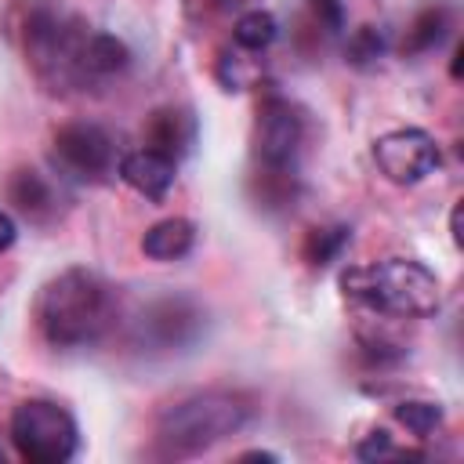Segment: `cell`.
<instances>
[{
    "label": "cell",
    "mask_w": 464,
    "mask_h": 464,
    "mask_svg": "<svg viewBox=\"0 0 464 464\" xmlns=\"http://www.w3.org/2000/svg\"><path fill=\"white\" fill-rule=\"evenodd\" d=\"M116 319L112 286L87 268H65L40 286L36 326L54 348L94 344Z\"/></svg>",
    "instance_id": "obj_1"
},
{
    "label": "cell",
    "mask_w": 464,
    "mask_h": 464,
    "mask_svg": "<svg viewBox=\"0 0 464 464\" xmlns=\"http://www.w3.org/2000/svg\"><path fill=\"white\" fill-rule=\"evenodd\" d=\"M341 290L352 304L370 308L377 315H395V319H424V315H435L442 304L435 272L406 257L352 265L341 272Z\"/></svg>",
    "instance_id": "obj_2"
},
{
    "label": "cell",
    "mask_w": 464,
    "mask_h": 464,
    "mask_svg": "<svg viewBox=\"0 0 464 464\" xmlns=\"http://www.w3.org/2000/svg\"><path fill=\"white\" fill-rule=\"evenodd\" d=\"M250 420V402L236 392H196L163 410L156 424V442L167 457H196L225 442Z\"/></svg>",
    "instance_id": "obj_3"
},
{
    "label": "cell",
    "mask_w": 464,
    "mask_h": 464,
    "mask_svg": "<svg viewBox=\"0 0 464 464\" xmlns=\"http://www.w3.org/2000/svg\"><path fill=\"white\" fill-rule=\"evenodd\" d=\"M11 442L29 464H62L76 453L80 431L65 406L47 399H25L11 413Z\"/></svg>",
    "instance_id": "obj_4"
},
{
    "label": "cell",
    "mask_w": 464,
    "mask_h": 464,
    "mask_svg": "<svg viewBox=\"0 0 464 464\" xmlns=\"http://www.w3.org/2000/svg\"><path fill=\"white\" fill-rule=\"evenodd\" d=\"M301 138H304L301 112L286 98L268 94L261 102L257 123H254V156L265 167V174H286V170H294Z\"/></svg>",
    "instance_id": "obj_5"
},
{
    "label": "cell",
    "mask_w": 464,
    "mask_h": 464,
    "mask_svg": "<svg viewBox=\"0 0 464 464\" xmlns=\"http://www.w3.org/2000/svg\"><path fill=\"white\" fill-rule=\"evenodd\" d=\"M370 156L377 170L395 185H417L439 167V145L420 127H399V130L373 138Z\"/></svg>",
    "instance_id": "obj_6"
},
{
    "label": "cell",
    "mask_w": 464,
    "mask_h": 464,
    "mask_svg": "<svg viewBox=\"0 0 464 464\" xmlns=\"http://www.w3.org/2000/svg\"><path fill=\"white\" fill-rule=\"evenodd\" d=\"M54 163L76 181H102L116 163L112 138L94 123H65L54 134Z\"/></svg>",
    "instance_id": "obj_7"
},
{
    "label": "cell",
    "mask_w": 464,
    "mask_h": 464,
    "mask_svg": "<svg viewBox=\"0 0 464 464\" xmlns=\"http://www.w3.org/2000/svg\"><path fill=\"white\" fill-rule=\"evenodd\" d=\"M120 178L138 196L160 203L170 192L174 178H178V160H170V156H163V152H156V149L145 145V149H134V152H127L120 160Z\"/></svg>",
    "instance_id": "obj_8"
},
{
    "label": "cell",
    "mask_w": 464,
    "mask_h": 464,
    "mask_svg": "<svg viewBox=\"0 0 464 464\" xmlns=\"http://www.w3.org/2000/svg\"><path fill=\"white\" fill-rule=\"evenodd\" d=\"M199 319H203V315H199L196 304H188V301H181V297H170V301H160V304L149 312V319L141 323V330H149L163 348H174V344H185V341L196 337Z\"/></svg>",
    "instance_id": "obj_9"
},
{
    "label": "cell",
    "mask_w": 464,
    "mask_h": 464,
    "mask_svg": "<svg viewBox=\"0 0 464 464\" xmlns=\"http://www.w3.org/2000/svg\"><path fill=\"white\" fill-rule=\"evenodd\" d=\"M196 141V120L185 112V109H156L149 116V127H145V145L178 160L192 149Z\"/></svg>",
    "instance_id": "obj_10"
},
{
    "label": "cell",
    "mask_w": 464,
    "mask_h": 464,
    "mask_svg": "<svg viewBox=\"0 0 464 464\" xmlns=\"http://www.w3.org/2000/svg\"><path fill=\"white\" fill-rule=\"evenodd\" d=\"M192 243H196V225L185 218H167L141 236V254L152 261H178L192 250Z\"/></svg>",
    "instance_id": "obj_11"
},
{
    "label": "cell",
    "mask_w": 464,
    "mask_h": 464,
    "mask_svg": "<svg viewBox=\"0 0 464 464\" xmlns=\"http://www.w3.org/2000/svg\"><path fill=\"white\" fill-rule=\"evenodd\" d=\"M127 65H130V51H127L123 40H116L109 33H91L87 36V47H83V72H87V80L123 72Z\"/></svg>",
    "instance_id": "obj_12"
},
{
    "label": "cell",
    "mask_w": 464,
    "mask_h": 464,
    "mask_svg": "<svg viewBox=\"0 0 464 464\" xmlns=\"http://www.w3.org/2000/svg\"><path fill=\"white\" fill-rule=\"evenodd\" d=\"M276 36H279V22H276L272 11H261V7L243 11V14L236 18V25H232V44H236L239 51H250V54L268 51Z\"/></svg>",
    "instance_id": "obj_13"
},
{
    "label": "cell",
    "mask_w": 464,
    "mask_h": 464,
    "mask_svg": "<svg viewBox=\"0 0 464 464\" xmlns=\"http://www.w3.org/2000/svg\"><path fill=\"white\" fill-rule=\"evenodd\" d=\"M11 199L29 218H44L47 210H54V192H51V185L36 170H18L11 178Z\"/></svg>",
    "instance_id": "obj_14"
},
{
    "label": "cell",
    "mask_w": 464,
    "mask_h": 464,
    "mask_svg": "<svg viewBox=\"0 0 464 464\" xmlns=\"http://www.w3.org/2000/svg\"><path fill=\"white\" fill-rule=\"evenodd\" d=\"M446 29H450V11H446V7H428V11H420V14L413 18L402 51H410V54L431 51V47H439V44L446 40Z\"/></svg>",
    "instance_id": "obj_15"
},
{
    "label": "cell",
    "mask_w": 464,
    "mask_h": 464,
    "mask_svg": "<svg viewBox=\"0 0 464 464\" xmlns=\"http://www.w3.org/2000/svg\"><path fill=\"white\" fill-rule=\"evenodd\" d=\"M352 239V232L344 228V225H337V228H312L308 236H304V261L312 265V268H323V265H330L341 250H344V243Z\"/></svg>",
    "instance_id": "obj_16"
},
{
    "label": "cell",
    "mask_w": 464,
    "mask_h": 464,
    "mask_svg": "<svg viewBox=\"0 0 464 464\" xmlns=\"http://www.w3.org/2000/svg\"><path fill=\"white\" fill-rule=\"evenodd\" d=\"M395 420H399L410 435L428 439V435L442 424V406H439V402H424V399H406V402L395 406Z\"/></svg>",
    "instance_id": "obj_17"
},
{
    "label": "cell",
    "mask_w": 464,
    "mask_h": 464,
    "mask_svg": "<svg viewBox=\"0 0 464 464\" xmlns=\"http://www.w3.org/2000/svg\"><path fill=\"white\" fill-rule=\"evenodd\" d=\"M381 51H384V44H381L377 29H370V25H362V29L352 36V44H348V58H352L355 65H366V62L381 58Z\"/></svg>",
    "instance_id": "obj_18"
},
{
    "label": "cell",
    "mask_w": 464,
    "mask_h": 464,
    "mask_svg": "<svg viewBox=\"0 0 464 464\" xmlns=\"http://www.w3.org/2000/svg\"><path fill=\"white\" fill-rule=\"evenodd\" d=\"M388 453H395V450H392V435H388L384 428H373V431L355 446V457H359V460H377V457H388Z\"/></svg>",
    "instance_id": "obj_19"
},
{
    "label": "cell",
    "mask_w": 464,
    "mask_h": 464,
    "mask_svg": "<svg viewBox=\"0 0 464 464\" xmlns=\"http://www.w3.org/2000/svg\"><path fill=\"white\" fill-rule=\"evenodd\" d=\"M14 236H18V228H14V221H11V214H4L0 210V254L14 243Z\"/></svg>",
    "instance_id": "obj_20"
},
{
    "label": "cell",
    "mask_w": 464,
    "mask_h": 464,
    "mask_svg": "<svg viewBox=\"0 0 464 464\" xmlns=\"http://www.w3.org/2000/svg\"><path fill=\"white\" fill-rule=\"evenodd\" d=\"M312 4L326 14V22H330V25H341V4H337V0H312Z\"/></svg>",
    "instance_id": "obj_21"
},
{
    "label": "cell",
    "mask_w": 464,
    "mask_h": 464,
    "mask_svg": "<svg viewBox=\"0 0 464 464\" xmlns=\"http://www.w3.org/2000/svg\"><path fill=\"white\" fill-rule=\"evenodd\" d=\"M460 210H464V207L457 203V207H453V214H450V236H453V243H457V246H464V232H460Z\"/></svg>",
    "instance_id": "obj_22"
},
{
    "label": "cell",
    "mask_w": 464,
    "mask_h": 464,
    "mask_svg": "<svg viewBox=\"0 0 464 464\" xmlns=\"http://www.w3.org/2000/svg\"><path fill=\"white\" fill-rule=\"evenodd\" d=\"M239 460H276V453H265V450H250V453H243Z\"/></svg>",
    "instance_id": "obj_23"
},
{
    "label": "cell",
    "mask_w": 464,
    "mask_h": 464,
    "mask_svg": "<svg viewBox=\"0 0 464 464\" xmlns=\"http://www.w3.org/2000/svg\"><path fill=\"white\" fill-rule=\"evenodd\" d=\"M0 464H4V450H0Z\"/></svg>",
    "instance_id": "obj_24"
}]
</instances>
